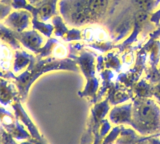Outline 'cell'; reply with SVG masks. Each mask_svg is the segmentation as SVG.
Returning <instances> with one entry per match:
<instances>
[{"label":"cell","instance_id":"cell-1","mask_svg":"<svg viewBox=\"0 0 160 144\" xmlns=\"http://www.w3.org/2000/svg\"><path fill=\"white\" fill-rule=\"evenodd\" d=\"M53 69H72V70H76L74 63L68 60L63 61H56L51 58L46 59H38L35 58L29 64L26 71L23 72L21 75L18 77H15V83H16L18 88V94L20 99L24 100L26 98L29 87L31 86V84L34 82L36 78H38L42 73L53 70Z\"/></svg>","mask_w":160,"mask_h":144},{"label":"cell","instance_id":"cell-2","mask_svg":"<svg viewBox=\"0 0 160 144\" xmlns=\"http://www.w3.org/2000/svg\"><path fill=\"white\" fill-rule=\"evenodd\" d=\"M32 20V14L28 10L20 9V10L11 11L8 16L4 19V25L9 27L15 32L25 31L30 26Z\"/></svg>","mask_w":160,"mask_h":144},{"label":"cell","instance_id":"cell-3","mask_svg":"<svg viewBox=\"0 0 160 144\" xmlns=\"http://www.w3.org/2000/svg\"><path fill=\"white\" fill-rule=\"evenodd\" d=\"M14 35L25 48H27L35 53L42 47L44 43L43 37L35 29L34 30H25L22 32L14 31Z\"/></svg>","mask_w":160,"mask_h":144},{"label":"cell","instance_id":"cell-4","mask_svg":"<svg viewBox=\"0 0 160 144\" xmlns=\"http://www.w3.org/2000/svg\"><path fill=\"white\" fill-rule=\"evenodd\" d=\"M56 2L57 0H41L36 5L37 17L41 21H47L49 18L56 15Z\"/></svg>","mask_w":160,"mask_h":144},{"label":"cell","instance_id":"cell-5","mask_svg":"<svg viewBox=\"0 0 160 144\" xmlns=\"http://www.w3.org/2000/svg\"><path fill=\"white\" fill-rule=\"evenodd\" d=\"M0 41L7 44L8 46L15 49V50L21 49V43L15 37L14 31L2 23H0Z\"/></svg>","mask_w":160,"mask_h":144},{"label":"cell","instance_id":"cell-6","mask_svg":"<svg viewBox=\"0 0 160 144\" xmlns=\"http://www.w3.org/2000/svg\"><path fill=\"white\" fill-rule=\"evenodd\" d=\"M16 95L17 92L15 91L12 84L7 80L0 79V102L3 105H7L13 98H16Z\"/></svg>","mask_w":160,"mask_h":144},{"label":"cell","instance_id":"cell-7","mask_svg":"<svg viewBox=\"0 0 160 144\" xmlns=\"http://www.w3.org/2000/svg\"><path fill=\"white\" fill-rule=\"evenodd\" d=\"M34 59V56L29 54L27 52H25L21 49L16 50L15 52V58H14V63H13V71L18 72L20 70H22L24 67H26L29 65L31 61Z\"/></svg>","mask_w":160,"mask_h":144},{"label":"cell","instance_id":"cell-8","mask_svg":"<svg viewBox=\"0 0 160 144\" xmlns=\"http://www.w3.org/2000/svg\"><path fill=\"white\" fill-rule=\"evenodd\" d=\"M156 109L151 103H143L138 107V115L142 121L152 123L156 119Z\"/></svg>","mask_w":160,"mask_h":144},{"label":"cell","instance_id":"cell-9","mask_svg":"<svg viewBox=\"0 0 160 144\" xmlns=\"http://www.w3.org/2000/svg\"><path fill=\"white\" fill-rule=\"evenodd\" d=\"M31 23H32L33 29H35V30H37V31L40 32V33H42L43 35H44V36H46V37H50V36H51L52 32L54 31V27H53L52 24L44 23V21L39 20L38 18H34V17H32Z\"/></svg>","mask_w":160,"mask_h":144},{"label":"cell","instance_id":"cell-10","mask_svg":"<svg viewBox=\"0 0 160 144\" xmlns=\"http://www.w3.org/2000/svg\"><path fill=\"white\" fill-rule=\"evenodd\" d=\"M12 60L11 50L7 47V44L0 41V66L6 69Z\"/></svg>","mask_w":160,"mask_h":144},{"label":"cell","instance_id":"cell-11","mask_svg":"<svg viewBox=\"0 0 160 144\" xmlns=\"http://www.w3.org/2000/svg\"><path fill=\"white\" fill-rule=\"evenodd\" d=\"M52 24L54 27V33L56 36L64 37V35L68 32V29L65 25V23L63 21V18L60 17L59 15H54L52 18Z\"/></svg>","mask_w":160,"mask_h":144},{"label":"cell","instance_id":"cell-12","mask_svg":"<svg viewBox=\"0 0 160 144\" xmlns=\"http://www.w3.org/2000/svg\"><path fill=\"white\" fill-rule=\"evenodd\" d=\"M82 38V34L77 29H71L68 30L66 33V36L64 37V40L66 41H72V40H80Z\"/></svg>","mask_w":160,"mask_h":144},{"label":"cell","instance_id":"cell-13","mask_svg":"<svg viewBox=\"0 0 160 144\" xmlns=\"http://www.w3.org/2000/svg\"><path fill=\"white\" fill-rule=\"evenodd\" d=\"M11 5H7V4L0 2V21L4 20L5 18L8 16V14L12 11Z\"/></svg>","mask_w":160,"mask_h":144},{"label":"cell","instance_id":"cell-14","mask_svg":"<svg viewBox=\"0 0 160 144\" xmlns=\"http://www.w3.org/2000/svg\"><path fill=\"white\" fill-rule=\"evenodd\" d=\"M27 4V0H12L11 7L15 10H20V9H25Z\"/></svg>","mask_w":160,"mask_h":144},{"label":"cell","instance_id":"cell-15","mask_svg":"<svg viewBox=\"0 0 160 144\" xmlns=\"http://www.w3.org/2000/svg\"><path fill=\"white\" fill-rule=\"evenodd\" d=\"M40 1H41V0H28V3H30L31 5H36V4Z\"/></svg>","mask_w":160,"mask_h":144},{"label":"cell","instance_id":"cell-16","mask_svg":"<svg viewBox=\"0 0 160 144\" xmlns=\"http://www.w3.org/2000/svg\"><path fill=\"white\" fill-rule=\"evenodd\" d=\"M11 1H12V0H0V2L7 4V5H11Z\"/></svg>","mask_w":160,"mask_h":144}]
</instances>
